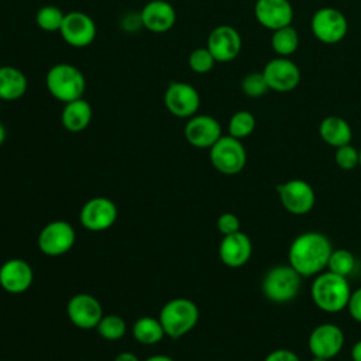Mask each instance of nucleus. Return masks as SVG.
I'll list each match as a JSON object with an SVG mask.
<instances>
[{"instance_id": "1", "label": "nucleus", "mask_w": 361, "mask_h": 361, "mask_svg": "<svg viewBox=\"0 0 361 361\" xmlns=\"http://www.w3.org/2000/svg\"><path fill=\"white\" fill-rule=\"evenodd\" d=\"M331 251L330 240L324 234L306 231L292 241L288 252L289 265L300 276H313L327 267Z\"/></svg>"}, {"instance_id": "2", "label": "nucleus", "mask_w": 361, "mask_h": 361, "mask_svg": "<svg viewBox=\"0 0 361 361\" xmlns=\"http://www.w3.org/2000/svg\"><path fill=\"white\" fill-rule=\"evenodd\" d=\"M310 295L314 305L327 313H337L347 307L351 289L347 276L334 272H320L314 278Z\"/></svg>"}, {"instance_id": "3", "label": "nucleus", "mask_w": 361, "mask_h": 361, "mask_svg": "<svg viewBox=\"0 0 361 361\" xmlns=\"http://www.w3.org/2000/svg\"><path fill=\"white\" fill-rule=\"evenodd\" d=\"M45 87L54 99L65 104L83 97L86 78L78 66L68 62H59L48 69L45 75Z\"/></svg>"}, {"instance_id": "4", "label": "nucleus", "mask_w": 361, "mask_h": 361, "mask_svg": "<svg viewBox=\"0 0 361 361\" xmlns=\"http://www.w3.org/2000/svg\"><path fill=\"white\" fill-rule=\"evenodd\" d=\"M159 322L165 336L179 338L188 334L199 322L197 305L186 298H176L166 302L159 312Z\"/></svg>"}, {"instance_id": "5", "label": "nucleus", "mask_w": 361, "mask_h": 361, "mask_svg": "<svg viewBox=\"0 0 361 361\" xmlns=\"http://www.w3.org/2000/svg\"><path fill=\"white\" fill-rule=\"evenodd\" d=\"M300 279L302 276L290 265H276L264 276V295L271 302L286 303L299 293Z\"/></svg>"}, {"instance_id": "6", "label": "nucleus", "mask_w": 361, "mask_h": 361, "mask_svg": "<svg viewBox=\"0 0 361 361\" xmlns=\"http://www.w3.org/2000/svg\"><path fill=\"white\" fill-rule=\"evenodd\" d=\"M209 149L210 162L220 173L235 175L245 166L247 152L238 138L221 135Z\"/></svg>"}, {"instance_id": "7", "label": "nucleus", "mask_w": 361, "mask_h": 361, "mask_svg": "<svg viewBox=\"0 0 361 361\" xmlns=\"http://www.w3.org/2000/svg\"><path fill=\"white\" fill-rule=\"evenodd\" d=\"M310 30L314 38L322 44L334 45L345 38L348 21L338 8L322 7L312 16Z\"/></svg>"}, {"instance_id": "8", "label": "nucleus", "mask_w": 361, "mask_h": 361, "mask_svg": "<svg viewBox=\"0 0 361 361\" xmlns=\"http://www.w3.org/2000/svg\"><path fill=\"white\" fill-rule=\"evenodd\" d=\"M164 104L172 116L190 118L197 114L200 107V94L190 83L173 80L164 92Z\"/></svg>"}, {"instance_id": "9", "label": "nucleus", "mask_w": 361, "mask_h": 361, "mask_svg": "<svg viewBox=\"0 0 361 361\" xmlns=\"http://www.w3.org/2000/svg\"><path fill=\"white\" fill-rule=\"evenodd\" d=\"M76 233L71 223L54 220L42 227L38 234V248L48 257H61L75 244Z\"/></svg>"}, {"instance_id": "10", "label": "nucleus", "mask_w": 361, "mask_h": 361, "mask_svg": "<svg viewBox=\"0 0 361 361\" xmlns=\"http://www.w3.org/2000/svg\"><path fill=\"white\" fill-rule=\"evenodd\" d=\"M59 34L69 47L86 48L96 39L97 27L89 14L75 10L65 13Z\"/></svg>"}, {"instance_id": "11", "label": "nucleus", "mask_w": 361, "mask_h": 361, "mask_svg": "<svg viewBox=\"0 0 361 361\" xmlns=\"http://www.w3.org/2000/svg\"><path fill=\"white\" fill-rule=\"evenodd\" d=\"M269 90L288 93L298 87L300 82L299 66L286 56H276L268 61L262 69Z\"/></svg>"}, {"instance_id": "12", "label": "nucleus", "mask_w": 361, "mask_h": 361, "mask_svg": "<svg viewBox=\"0 0 361 361\" xmlns=\"http://www.w3.org/2000/svg\"><path fill=\"white\" fill-rule=\"evenodd\" d=\"M118 216L116 203L104 196L89 199L80 209L79 221L90 231H104L110 228Z\"/></svg>"}, {"instance_id": "13", "label": "nucleus", "mask_w": 361, "mask_h": 361, "mask_svg": "<svg viewBox=\"0 0 361 361\" xmlns=\"http://www.w3.org/2000/svg\"><path fill=\"white\" fill-rule=\"evenodd\" d=\"M243 47V39L240 32L228 25V24H220L214 27L206 41V48L210 51L216 62H231L234 61Z\"/></svg>"}, {"instance_id": "14", "label": "nucleus", "mask_w": 361, "mask_h": 361, "mask_svg": "<svg viewBox=\"0 0 361 361\" xmlns=\"http://www.w3.org/2000/svg\"><path fill=\"white\" fill-rule=\"evenodd\" d=\"M276 190L279 193L282 206L292 214H306L314 206L316 195L313 188L306 180L290 179L282 185H278Z\"/></svg>"}, {"instance_id": "15", "label": "nucleus", "mask_w": 361, "mask_h": 361, "mask_svg": "<svg viewBox=\"0 0 361 361\" xmlns=\"http://www.w3.org/2000/svg\"><path fill=\"white\" fill-rule=\"evenodd\" d=\"M66 313L72 324L79 329H96L103 317L100 302L89 293H78L72 296L66 305Z\"/></svg>"}, {"instance_id": "16", "label": "nucleus", "mask_w": 361, "mask_h": 361, "mask_svg": "<svg viewBox=\"0 0 361 361\" xmlns=\"http://www.w3.org/2000/svg\"><path fill=\"white\" fill-rule=\"evenodd\" d=\"M307 344L313 357L331 360L341 351L344 345V334L336 324H319L312 330Z\"/></svg>"}, {"instance_id": "17", "label": "nucleus", "mask_w": 361, "mask_h": 361, "mask_svg": "<svg viewBox=\"0 0 361 361\" xmlns=\"http://www.w3.org/2000/svg\"><path fill=\"white\" fill-rule=\"evenodd\" d=\"M254 16L259 25L275 31L292 25L295 13L289 0H257L254 4Z\"/></svg>"}, {"instance_id": "18", "label": "nucleus", "mask_w": 361, "mask_h": 361, "mask_svg": "<svg viewBox=\"0 0 361 361\" xmlns=\"http://www.w3.org/2000/svg\"><path fill=\"white\" fill-rule=\"evenodd\" d=\"M183 135L196 148H210L223 134L217 118L209 114H195L188 118Z\"/></svg>"}, {"instance_id": "19", "label": "nucleus", "mask_w": 361, "mask_h": 361, "mask_svg": "<svg viewBox=\"0 0 361 361\" xmlns=\"http://www.w3.org/2000/svg\"><path fill=\"white\" fill-rule=\"evenodd\" d=\"M34 279L31 265L21 258H11L0 267V286L13 295L23 293L30 289Z\"/></svg>"}, {"instance_id": "20", "label": "nucleus", "mask_w": 361, "mask_h": 361, "mask_svg": "<svg viewBox=\"0 0 361 361\" xmlns=\"http://www.w3.org/2000/svg\"><path fill=\"white\" fill-rule=\"evenodd\" d=\"M142 27L151 32L162 34L176 23V10L166 0H149L140 11Z\"/></svg>"}, {"instance_id": "21", "label": "nucleus", "mask_w": 361, "mask_h": 361, "mask_svg": "<svg viewBox=\"0 0 361 361\" xmlns=\"http://www.w3.org/2000/svg\"><path fill=\"white\" fill-rule=\"evenodd\" d=\"M251 240L243 231L223 235V240L219 245V257L221 262L230 268H240L245 265L251 257Z\"/></svg>"}, {"instance_id": "22", "label": "nucleus", "mask_w": 361, "mask_h": 361, "mask_svg": "<svg viewBox=\"0 0 361 361\" xmlns=\"http://www.w3.org/2000/svg\"><path fill=\"white\" fill-rule=\"evenodd\" d=\"M28 90L25 73L11 65L0 66V100L14 102L21 99Z\"/></svg>"}, {"instance_id": "23", "label": "nucleus", "mask_w": 361, "mask_h": 361, "mask_svg": "<svg viewBox=\"0 0 361 361\" xmlns=\"http://www.w3.org/2000/svg\"><path fill=\"white\" fill-rule=\"evenodd\" d=\"M93 110L87 100L83 97L65 103L61 113V123L69 133H80L92 121Z\"/></svg>"}, {"instance_id": "24", "label": "nucleus", "mask_w": 361, "mask_h": 361, "mask_svg": "<svg viewBox=\"0 0 361 361\" xmlns=\"http://www.w3.org/2000/svg\"><path fill=\"white\" fill-rule=\"evenodd\" d=\"M319 134L326 144L334 148L350 144L353 138L351 126L347 120L338 116L324 117L319 126Z\"/></svg>"}, {"instance_id": "25", "label": "nucleus", "mask_w": 361, "mask_h": 361, "mask_svg": "<svg viewBox=\"0 0 361 361\" xmlns=\"http://www.w3.org/2000/svg\"><path fill=\"white\" fill-rule=\"evenodd\" d=\"M133 336L138 343L145 345H152L162 340V337L165 336V331L159 319L144 316L134 322Z\"/></svg>"}, {"instance_id": "26", "label": "nucleus", "mask_w": 361, "mask_h": 361, "mask_svg": "<svg viewBox=\"0 0 361 361\" xmlns=\"http://www.w3.org/2000/svg\"><path fill=\"white\" fill-rule=\"evenodd\" d=\"M271 47L278 56H289L299 48V34L292 25L272 31Z\"/></svg>"}, {"instance_id": "27", "label": "nucleus", "mask_w": 361, "mask_h": 361, "mask_svg": "<svg viewBox=\"0 0 361 361\" xmlns=\"http://www.w3.org/2000/svg\"><path fill=\"white\" fill-rule=\"evenodd\" d=\"M63 17H65V13L59 7L52 6V4H47V6H42L37 10L35 24L42 31H47V32L58 31L59 32Z\"/></svg>"}, {"instance_id": "28", "label": "nucleus", "mask_w": 361, "mask_h": 361, "mask_svg": "<svg viewBox=\"0 0 361 361\" xmlns=\"http://www.w3.org/2000/svg\"><path fill=\"white\" fill-rule=\"evenodd\" d=\"M255 130V117L248 110L235 111L228 120V135L243 140Z\"/></svg>"}, {"instance_id": "29", "label": "nucleus", "mask_w": 361, "mask_h": 361, "mask_svg": "<svg viewBox=\"0 0 361 361\" xmlns=\"http://www.w3.org/2000/svg\"><path fill=\"white\" fill-rule=\"evenodd\" d=\"M96 330L103 338L114 341L126 334L127 324L123 317L117 314H107L100 319L99 324L96 326Z\"/></svg>"}, {"instance_id": "30", "label": "nucleus", "mask_w": 361, "mask_h": 361, "mask_svg": "<svg viewBox=\"0 0 361 361\" xmlns=\"http://www.w3.org/2000/svg\"><path fill=\"white\" fill-rule=\"evenodd\" d=\"M327 268L330 272L341 276H348L355 268V258L348 250H333L327 261Z\"/></svg>"}, {"instance_id": "31", "label": "nucleus", "mask_w": 361, "mask_h": 361, "mask_svg": "<svg viewBox=\"0 0 361 361\" xmlns=\"http://www.w3.org/2000/svg\"><path fill=\"white\" fill-rule=\"evenodd\" d=\"M188 63L192 72L204 75L214 68L216 59L213 58L210 51L206 47H203V48H196L189 54Z\"/></svg>"}, {"instance_id": "32", "label": "nucleus", "mask_w": 361, "mask_h": 361, "mask_svg": "<svg viewBox=\"0 0 361 361\" xmlns=\"http://www.w3.org/2000/svg\"><path fill=\"white\" fill-rule=\"evenodd\" d=\"M241 90L245 96L257 99L264 96L269 90V87L262 72H251L243 78Z\"/></svg>"}, {"instance_id": "33", "label": "nucleus", "mask_w": 361, "mask_h": 361, "mask_svg": "<svg viewBox=\"0 0 361 361\" xmlns=\"http://www.w3.org/2000/svg\"><path fill=\"white\" fill-rule=\"evenodd\" d=\"M334 161L338 168L344 171H351L360 165V149H357L351 144L341 145L336 148Z\"/></svg>"}, {"instance_id": "34", "label": "nucleus", "mask_w": 361, "mask_h": 361, "mask_svg": "<svg viewBox=\"0 0 361 361\" xmlns=\"http://www.w3.org/2000/svg\"><path fill=\"white\" fill-rule=\"evenodd\" d=\"M217 230L223 235L240 231V219L233 213H223L217 219Z\"/></svg>"}, {"instance_id": "35", "label": "nucleus", "mask_w": 361, "mask_h": 361, "mask_svg": "<svg viewBox=\"0 0 361 361\" xmlns=\"http://www.w3.org/2000/svg\"><path fill=\"white\" fill-rule=\"evenodd\" d=\"M120 27L123 31L128 34H135L138 30L144 28L140 11H134V10L127 11L120 20Z\"/></svg>"}, {"instance_id": "36", "label": "nucleus", "mask_w": 361, "mask_h": 361, "mask_svg": "<svg viewBox=\"0 0 361 361\" xmlns=\"http://www.w3.org/2000/svg\"><path fill=\"white\" fill-rule=\"evenodd\" d=\"M347 309H348L351 317L354 320H357L358 323H361V288L351 292Z\"/></svg>"}, {"instance_id": "37", "label": "nucleus", "mask_w": 361, "mask_h": 361, "mask_svg": "<svg viewBox=\"0 0 361 361\" xmlns=\"http://www.w3.org/2000/svg\"><path fill=\"white\" fill-rule=\"evenodd\" d=\"M264 361H300V360L293 351L286 348H279L269 353Z\"/></svg>"}, {"instance_id": "38", "label": "nucleus", "mask_w": 361, "mask_h": 361, "mask_svg": "<svg viewBox=\"0 0 361 361\" xmlns=\"http://www.w3.org/2000/svg\"><path fill=\"white\" fill-rule=\"evenodd\" d=\"M114 361H140L138 357L134 354V353H130V351H124V353H120L116 355Z\"/></svg>"}, {"instance_id": "39", "label": "nucleus", "mask_w": 361, "mask_h": 361, "mask_svg": "<svg viewBox=\"0 0 361 361\" xmlns=\"http://www.w3.org/2000/svg\"><path fill=\"white\" fill-rule=\"evenodd\" d=\"M353 361H361V340H358L351 348Z\"/></svg>"}, {"instance_id": "40", "label": "nucleus", "mask_w": 361, "mask_h": 361, "mask_svg": "<svg viewBox=\"0 0 361 361\" xmlns=\"http://www.w3.org/2000/svg\"><path fill=\"white\" fill-rule=\"evenodd\" d=\"M144 361H175L172 357L169 355H164V354H157V355H152Z\"/></svg>"}, {"instance_id": "41", "label": "nucleus", "mask_w": 361, "mask_h": 361, "mask_svg": "<svg viewBox=\"0 0 361 361\" xmlns=\"http://www.w3.org/2000/svg\"><path fill=\"white\" fill-rule=\"evenodd\" d=\"M6 137H7V131H6V127L3 126V123L0 121V145L6 141Z\"/></svg>"}, {"instance_id": "42", "label": "nucleus", "mask_w": 361, "mask_h": 361, "mask_svg": "<svg viewBox=\"0 0 361 361\" xmlns=\"http://www.w3.org/2000/svg\"><path fill=\"white\" fill-rule=\"evenodd\" d=\"M310 361H330V360H326V358H320V357H313Z\"/></svg>"}, {"instance_id": "43", "label": "nucleus", "mask_w": 361, "mask_h": 361, "mask_svg": "<svg viewBox=\"0 0 361 361\" xmlns=\"http://www.w3.org/2000/svg\"><path fill=\"white\" fill-rule=\"evenodd\" d=\"M360 166H361V148H360Z\"/></svg>"}, {"instance_id": "44", "label": "nucleus", "mask_w": 361, "mask_h": 361, "mask_svg": "<svg viewBox=\"0 0 361 361\" xmlns=\"http://www.w3.org/2000/svg\"><path fill=\"white\" fill-rule=\"evenodd\" d=\"M0 107H1V100H0Z\"/></svg>"}]
</instances>
